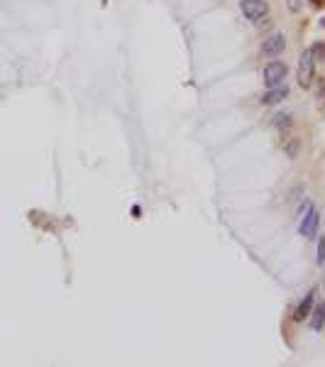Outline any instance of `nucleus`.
<instances>
[{"label": "nucleus", "mask_w": 325, "mask_h": 367, "mask_svg": "<svg viewBox=\"0 0 325 367\" xmlns=\"http://www.w3.org/2000/svg\"><path fill=\"white\" fill-rule=\"evenodd\" d=\"M318 265H325V238L318 242Z\"/></svg>", "instance_id": "9d476101"}, {"label": "nucleus", "mask_w": 325, "mask_h": 367, "mask_svg": "<svg viewBox=\"0 0 325 367\" xmlns=\"http://www.w3.org/2000/svg\"><path fill=\"white\" fill-rule=\"evenodd\" d=\"M311 52H313V59H320V61H325V42H318Z\"/></svg>", "instance_id": "1a4fd4ad"}, {"label": "nucleus", "mask_w": 325, "mask_h": 367, "mask_svg": "<svg viewBox=\"0 0 325 367\" xmlns=\"http://www.w3.org/2000/svg\"><path fill=\"white\" fill-rule=\"evenodd\" d=\"M311 3H313V5H323L325 0H311Z\"/></svg>", "instance_id": "f8f14e48"}, {"label": "nucleus", "mask_w": 325, "mask_h": 367, "mask_svg": "<svg viewBox=\"0 0 325 367\" xmlns=\"http://www.w3.org/2000/svg\"><path fill=\"white\" fill-rule=\"evenodd\" d=\"M313 71H315V59H313V52L311 49H306L301 59H298V84L303 86H311L313 81Z\"/></svg>", "instance_id": "f257e3e1"}, {"label": "nucleus", "mask_w": 325, "mask_h": 367, "mask_svg": "<svg viewBox=\"0 0 325 367\" xmlns=\"http://www.w3.org/2000/svg\"><path fill=\"white\" fill-rule=\"evenodd\" d=\"M274 123H276V125H283V123H286V125H289V115L279 113V115H276V118H274Z\"/></svg>", "instance_id": "9b49d317"}, {"label": "nucleus", "mask_w": 325, "mask_h": 367, "mask_svg": "<svg viewBox=\"0 0 325 367\" xmlns=\"http://www.w3.org/2000/svg\"><path fill=\"white\" fill-rule=\"evenodd\" d=\"M283 47H286V37H283L281 32H276V34L267 37V42L262 44V54L264 57H276V54L283 52Z\"/></svg>", "instance_id": "39448f33"}, {"label": "nucleus", "mask_w": 325, "mask_h": 367, "mask_svg": "<svg viewBox=\"0 0 325 367\" xmlns=\"http://www.w3.org/2000/svg\"><path fill=\"white\" fill-rule=\"evenodd\" d=\"M267 13H269V5L264 0H245V3H242V15H245L247 20H252V22L262 20Z\"/></svg>", "instance_id": "20e7f679"}, {"label": "nucleus", "mask_w": 325, "mask_h": 367, "mask_svg": "<svg viewBox=\"0 0 325 367\" xmlns=\"http://www.w3.org/2000/svg\"><path fill=\"white\" fill-rule=\"evenodd\" d=\"M323 325H325V304H318V309L313 311L311 328L313 331H323Z\"/></svg>", "instance_id": "6e6552de"}, {"label": "nucleus", "mask_w": 325, "mask_h": 367, "mask_svg": "<svg viewBox=\"0 0 325 367\" xmlns=\"http://www.w3.org/2000/svg\"><path fill=\"white\" fill-rule=\"evenodd\" d=\"M318 228H320V213L315 211V208H308L306 215H303V221H301V226H298V233L306 238V240H311L315 238V233H318Z\"/></svg>", "instance_id": "f03ea898"}, {"label": "nucleus", "mask_w": 325, "mask_h": 367, "mask_svg": "<svg viewBox=\"0 0 325 367\" xmlns=\"http://www.w3.org/2000/svg\"><path fill=\"white\" fill-rule=\"evenodd\" d=\"M286 96H289V88H286V86H274V88H269L267 93H264L262 103H264V105H276V103L286 100Z\"/></svg>", "instance_id": "0eeeda50"}, {"label": "nucleus", "mask_w": 325, "mask_h": 367, "mask_svg": "<svg viewBox=\"0 0 325 367\" xmlns=\"http://www.w3.org/2000/svg\"><path fill=\"white\" fill-rule=\"evenodd\" d=\"M286 74H289V69H286L283 61H271V64H267V69H264V84H267V88L281 86Z\"/></svg>", "instance_id": "7ed1b4c3"}, {"label": "nucleus", "mask_w": 325, "mask_h": 367, "mask_svg": "<svg viewBox=\"0 0 325 367\" xmlns=\"http://www.w3.org/2000/svg\"><path fill=\"white\" fill-rule=\"evenodd\" d=\"M313 301H315V291H308L306 297L301 299V304L296 306V311H294V321H306L308 316H311V311H313Z\"/></svg>", "instance_id": "423d86ee"}]
</instances>
